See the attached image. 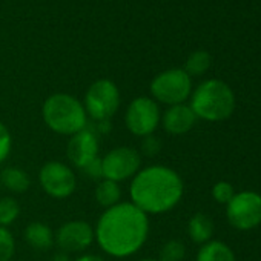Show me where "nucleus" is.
I'll return each instance as SVG.
<instances>
[{"mask_svg":"<svg viewBox=\"0 0 261 261\" xmlns=\"http://www.w3.org/2000/svg\"><path fill=\"white\" fill-rule=\"evenodd\" d=\"M149 230V215L130 201H120L103 211L94 227V235L106 255L127 258L145 246Z\"/></svg>","mask_w":261,"mask_h":261,"instance_id":"f257e3e1","label":"nucleus"},{"mask_svg":"<svg viewBox=\"0 0 261 261\" xmlns=\"http://www.w3.org/2000/svg\"><path fill=\"white\" fill-rule=\"evenodd\" d=\"M185 195L181 175L163 165L140 169L129 185V201L146 215H162L178 206Z\"/></svg>","mask_w":261,"mask_h":261,"instance_id":"f03ea898","label":"nucleus"},{"mask_svg":"<svg viewBox=\"0 0 261 261\" xmlns=\"http://www.w3.org/2000/svg\"><path fill=\"white\" fill-rule=\"evenodd\" d=\"M189 106L198 120L217 123L227 120L237 106L232 88L217 79L201 82L189 97Z\"/></svg>","mask_w":261,"mask_h":261,"instance_id":"7ed1b4c3","label":"nucleus"},{"mask_svg":"<svg viewBox=\"0 0 261 261\" xmlns=\"http://www.w3.org/2000/svg\"><path fill=\"white\" fill-rule=\"evenodd\" d=\"M42 117L48 129L65 137H72L89 124L83 103L66 92H56L46 97L42 106Z\"/></svg>","mask_w":261,"mask_h":261,"instance_id":"20e7f679","label":"nucleus"},{"mask_svg":"<svg viewBox=\"0 0 261 261\" xmlns=\"http://www.w3.org/2000/svg\"><path fill=\"white\" fill-rule=\"evenodd\" d=\"M149 91L151 98L159 105H181L186 103L192 94V77H189L183 68H171L152 79Z\"/></svg>","mask_w":261,"mask_h":261,"instance_id":"39448f33","label":"nucleus"},{"mask_svg":"<svg viewBox=\"0 0 261 261\" xmlns=\"http://www.w3.org/2000/svg\"><path fill=\"white\" fill-rule=\"evenodd\" d=\"M82 103L92 121L111 120L121 103L120 89L111 79H98L89 85Z\"/></svg>","mask_w":261,"mask_h":261,"instance_id":"423d86ee","label":"nucleus"},{"mask_svg":"<svg viewBox=\"0 0 261 261\" xmlns=\"http://www.w3.org/2000/svg\"><path fill=\"white\" fill-rule=\"evenodd\" d=\"M160 121V105L148 95H140L130 100L124 112V124L127 130L140 139L152 136L159 129Z\"/></svg>","mask_w":261,"mask_h":261,"instance_id":"0eeeda50","label":"nucleus"},{"mask_svg":"<svg viewBox=\"0 0 261 261\" xmlns=\"http://www.w3.org/2000/svg\"><path fill=\"white\" fill-rule=\"evenodd\" d=\"M226 218L237 230H252L261 224V194L255 191L235 192L226 204Z\"/></svg>","mask_w":261,"mask_h":261,"instance_id":"6e6552de","label":"nucleus"},{"mask_svg":"<svg viewBox=\"0 0 261 261\" xmlns=\"http://www.w3.org/2000/svg\"><path fill=\"white\" fill-rule=\"evenodd\" d=\"M140 169L142 154L133 146H117L101 157L103 178L115 183L133 180Z\"/></svg>","mask_w":261,"mask_h":261,"instance_id":"1a4fd4ad","label":"nucleus"},{"mask_svg":"<svg viewBox=\"0 0 261 261\" xmlns=\"http://www.w3.org/2000/svg\"><path fill=\"white\" fill-rule=\"evenodd\" d=\"M39 183L43 192L51 198L66 200L77 189V175L69 165L59 160H51L40 168Z\"/></svg>","mask_w":261,"mask_h":261,"instance_id":"9d476101","label":"nucleus"},{"mask_svg":"<svg viewBox=\"0 0 261 261\" xmlns=\"http://www.w3.org/2000/svg\"><path fill=\"white\" fill-rule=\"evenodd\" d=\"M94 241V227L85 220H69L54 232V244L66 253L85 252Z\"/></svg>","mask_w":261,"mask_h":261,"instance_id":"9b49d317","label":"nucleus"},{"mask_svg":"<svg viewBox=\"0 0 261 261\" xmlns=\"http://www.w3.org/2000/svg\"><path fill=\"white\" fill-rule=\"evenodd\" d=\"M100 142L98 136L89 127H85L80 133L69 137L68 146H66V155L72 166L77 169H85L89 163L97 160L100 157Z\"/></svg>","mask_w":261,"mask_h":261,"instance_id":"f8f14e48","label":"nucleus"},{"mask_svg":"<svg viewBox=\"0 0 261 261\" xmlns=\"http://www.w3.org/2000/svg\"><path fill=\"white\" fill-rule=\"evenodd\" d=\"M198 118L191 109L189 105H174L168 106L165 112H162V127L169 136H185L195 127Z\"/></svg>","mask_w":261,"mask_h":261,"instance_id":"ddd939ff","label":"nucleus"},{"mask_svg":"<svg viewBox=\"0 0 261 261\" xmlns=\"http://www.w3.org/2000/svg\"><path fill=\"white\" fill-rule=\"evenodd\" d=\"M25 241L36 250L46 252L54 246V230L43 221H31L23 230Z\"/></svg>","mask_w":261,"mask_h":261,"instance_id":"4468645a","label":"nucleus"},{"mask_svg":"<svg viewBox=\"0 0 261 261\" xmlns=\"http://www.w3.org/2000/svg\"><path fill=\"white\" fill-rule=\"evenodd\" d=\"M214 230H215L214 221L207 214L197 212L188 221V235H189L191 241L195 244L201 246V244L211 241L214 237Z\"/></svg>","mask_w":261,"mask_h":261,"instance_id":"2eb2a0df","label":"nucleus"},{"mask_svg":"<svg viewBox=\"0 0 261 261\" xmlns=\"http://www.w3.org/2000/svg\"><path fill=\"white\" fill-rule=\"evenodd\" d=\"M195 261H237V256L227 243L211 240L200 246Z\"/></svg>","mask_w":261,"mask_h":261,"instance_id":"dca6fc26","label":"nucleus"},{"mask_svg":"<svg viewBox=\"0 0 261 261\" xmlns=\"http://www.w3.org/2000/svg\"><path fill=\"white\" fill-rule=\"evenodd\" d=\"M0 183L5 189L14 194H23L31 186V178L25 169L17 166H8L0 172Z\"/></svg>","mask_w":261,"mask_h":261,"instance_id":"f3484780","label":"nucleus"},{"mask_svg":"<svg viewBox=\"0 0 261 261\" xmlns=\"http://www.w3.org/2000/svg\"><path fill=\"white\" fill-rule=\"evenodd\" d=\"M94 197H95L97 204L105 207V209L118 204L121 201L120 183H115V181H111V180H106V178L98 180V183L95 186V191H94Z\"/></svg>","mask_w":261,"mask_h":261,"instance_id":"a211bd4d","label":"nucleus"},{"mask_svg":"<svg viewBox=\"0 0 261 261\" xmlns=\"http://www.w3.org/2000/svg\"><path fill=\"white\" fill-rule=\"evenodd\" d=\"M211 65H212L211 54L207 51L198 49V51H194L192 54H189L183 69L188 72L189 77H200L209 71Z\"/></svg>","mask_w":261,"mask_h":261,"instance_id":"6ab92c4d","label":"nucleus"},{"mask_svg":"<svg viewBox=\"0 0 261 261\" xmlns=\"http://www.w3.org/2000/svg\"><path fill=\"white\" fill-rule=\"evenodd\" d=\"M20 217V204L13 197H0V226L10 227Z\"/></svg>","mask_w":261,"mask_h":261,"instance_id":"aec40b11","label":"nucleus"},{"mask_svg":"<svg viewBox=\"0 0 261 261\" xmlns=\"http://www.w3.org/2000/svg\"><path fill=\"white\" fill-rule=\"evenodd\" d=\"M186 256V246L180 240L166 241L159 253L160 261H183Z\"/></svg>","mask_w":261,"mask_h":261,"instance_id":"412c9836","label":"nucleus"},{"mask_svg":"<svg viewBox=\"0 0 261 261\" xmlns=\"http://www.w3.org/2000/svg\"><path fill=\"white\" fill-rule=\"evenodd\" d=\"M16 253V238L10 227L0 226V261H11Z\"/></svg>","mask_w":261,"mask_h":261,"instance_id":"4be33fe9","label":"nucleus"},{"mask_svg":"<svg viewBox=\"0 0 261 261\" xmlns=\"http://www.w3.org/2000/svg\"><path fill=\"white\" fill-rule=\"evenodd\" d=\"M211 195H212L214 201H217L218 204H224L226 206L232 200V197L235 195V189H233L232 183H229L226 180H220V181H217L212 186Z\"/></svg>","mask_w":261,"mask_h":261,"instance_id":"5701e85b","label":"nucleus"},{"mask_svg":"<svg viewBox=\"0 0 261 261\" xmlns=\"http://www.w3.org/2000/svg\"><path fill=\"white\" fill-rule=\"evenodd\" d=\"M13 151V136L4 121H0V165L7 162Z\"/></svg>","mask_w":261,"mask_h":261,"instance_id":"b1692460","label":"nucleus"},{"mask_svg":"<svg viewBox=\"0 0 261 261\" xmlns=\"http://www.w3.org/2000/svg\"><path fill=\"white\" fill-rule=\"evenodd\" d=\"M162 149V142L152 134V136H148V137H143L142 139V143H140V152L146 157H155Z\"/></svg>","mask_w":261,"mask_h":261,"instance_id":"393cba45","label":"nucleus"},{"mask_svg":"<svg viewBox=\"0 0 261 261\" xmlns=\"http://www.w3.org/2000/svg\"><path fill=\"white\" fill-rule=\"evenodd\" d=\"M82 172L94 180H101V157H98L97 160H94L92 163H89L85 169H82Z\"/></svg>","mask_w":261,"mask_h":261,"instance_id":"a878e982","label":"nucleus"},{"mask_svg":"<svg viewBox=\"0 0 261 261\" xmlns=\"http://www.w3.org/2000/svg\"><path fill=\"white\" fill-rule=\"evenodd\" d=\"M74 261H105L101 256L95 255V253H83L79 258H75Z\"/></svg>","mask_w":261,"mask_h":261,"instance_id":"bb28decb","label":"nucleus"},{"mask_svg":"<svg viewBox=\"0 0 261 261\" xmlns=\"http://www.w3.org/2000/svg\"><path fill=\"white\" fill-rule=\"evenodd\" d=\"M53 261H72V259H71L69 253L59 250L57 253H54V256H53Z\"/></svg>","mask_w":261,"mask_h":261,"instance_id":"cd10ccee","label":"nucleus"},{"mask_svg":"<svg viewBox=\"0 0 261 261\" xmlns=\"http://www.w3.org/2000/svg\"><path fill=\"white\" fill-rule=\"evenodd\" d=\"M139 261H160L159 258H142V259H139Z\"/></svg>","mask_w":261,"mask_h":261,"instance_id":"c85d7f7f","label":"nucleus"},{"mask_svg":"<svg viewBox=\"0 0 261 261\" xmlns=\"http://www.w3.org/2000/svg\"><path fill=\"white\" fill-rule=\"evenodd\" d=\"M0 189H2V183H0Z\"/></svg>","mask_w":261,"mask_h":261,"instance_id":"c756f323","label":"nucleus"}]
</instances>
